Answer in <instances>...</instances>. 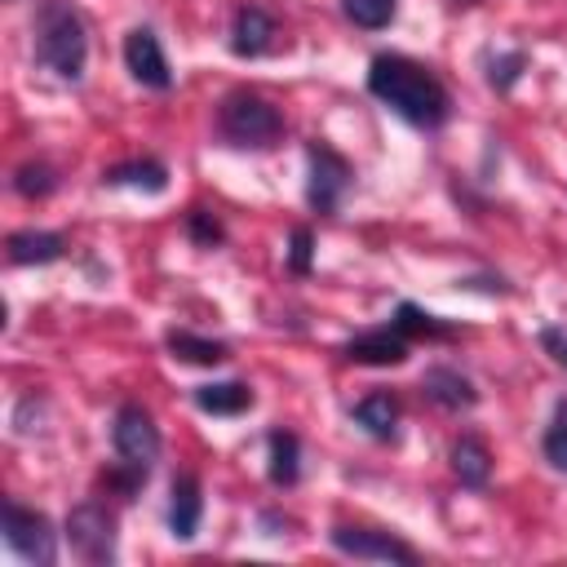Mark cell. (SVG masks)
I'll use <instances>...</instances> for the list:
<instances>
[{
  "label": "cell",
  "instance_id": "21",
  "mask_svg": "<svg viewBox=\"0 0 567 567\" xmlns=\"http://www.w3.org/2000/svg\"><path fill=\"white\" fill-rule=\"evenodd\" d=\"M394 323L416 341V337H452V328L439 319V315H430V310H421L416 301H399V310H394Z\"/></svg>",
  "mask_w": 567,
  "mask_h": 567
},
{
  "label": "cell",
  "instance_id": "4",
  "mask_svg": "<svg viewBox=\"0 0 567 567\" xmlns=\"http://www.w3.org/2000/svg\"><path fill=\"white\" fill-rule=\"evenodd\" d=\"M111 447L120 456V465H133V470H146L159 461L164 452V439H159V425L151 421V412L142 403H120L115 408V421H111Z\"/></svg>",
  "mask_w": 567,
  "mask_h": 567
},
{
  "label": "cell",
  "instance_id": "2",
  "mask_svg": "<svg viewBox=\"0 0 567 567\" xmlns=\"http://www.w3.org/2000/svg\"><path fill=\"white\" fill-rule=\"evenodd\" d=\"M35 62L49 66L58 80H80L84 62H89V35H84V18L75 13L71 0H40L35 9Z\"/></svg>",
  "mask_w": 567,
  "mask_h": 567
},
{
  "label": "cell",
  "instance_id": "22",
  "mask_svg": "<svg viewBox=\"0 0 567 567\" xmlns=\"http://www.w3.org/2000/svg\"><path fill=\"white\" fill-rule=\"evenodd\" d=\"M394 4H399V0H341V13H346L354 27H363V31H381V27H390Z\"/></svg>",
  "mask_w": 567,
  "mask_h": 567
},
{
  "label": "cell",
  "instance_id": "28",
  "mask_svg": "<svg viewBox=\"0 0 567 567\" xmlns=\"http://www.w3.org/2000/svg\"><path fill=\"white\" fill-rule=\"evenodd\" d=\"M540 346H545V354H549L558 368H567V332H563V328H545V332H540Z\"/></svg>",
  "mask_w": 567,
  "mask_h": 567
},
{
  "label": "cell",
  "instance_id": "13",
  "mask_svg": "<svg viewBox=\"0 0 567 567\" xmlns=\"http://www.w3.org/2000/svg\"><path fill=\"white\" fill-rule=\"evenodd\" d=\"M421 390L430 403H439L443 412H461V408H474L478 403V390L470 377H461L456 368H430L421 377Z\"/></svg>",
  "mask_w": 567,
  "mask_h": 567
},
{
  "label": "cell",
  "instance_id": "7",
  "mask_svg": "<svg viewBox=\"0 0 567 567\" xmlns=\"http://www.w3.org/2000/svg\"><path fill=\"white\" fill-rule=\"evenodd\" d=\"M306 164H310V177H306V199H310V208H315V213H337L341 199H346V190H350V177H354L350 159L337 155L328 142H310Z\"/></svg>",
  "mask_w": 567,
  "mask_h": 567
},
{
  "label": "cell",
  "instance_id": "5",
  "mask_svg": "<svg viewBox=\"0 0 567 567\" xmlns=\"http://www.w3.org/2000/svg\"><path fill=\"white\" fill-rule=\"evenodd\" d=\"M66 545L75 558L102 567V563H115V514L102 505V501H80L71 514H66Z\"/></svg>",
  "mask_w": 567,
  "mask_h": 567
},
{
  "label": "cell",
  "instance_id": "20",
  "mask_svg": "<svg viewBox=\"0 0 567 567\" xmlns=\"http://www.w3.org/2000/svg\"><path fill=\"white\" fill-rule=\"evenodd\" d=\"M354 421H359L372 439L390 443V439H394V425H399V403H394L390 394H368V399L354 403Z\"/></svg>",
  "mask_w": 567,
  "mask_h": 567
},
{
  "label": "cell",
  "instance_id": "27",
  "mask_svg": "<svg viewBox=\"0 0 567 567\" xmlns=\"http://www.w3.org/2000/svg\"><path fill=\"white\" fill-rule=\"evenodd\" d=\"M310 244H315V239H310V230H306V226H297V230H292V252H288V266H292L297 275H306V270H310Z\"/></svg>",
  "mask_w": 567,
  "mask_h": 567
},
{
  "label": "cell",
  "instance_id": "6",
  "mask_svg": "<svg viewBox=\"0 0 567 567\" xmlns=\"http://www.w3.org/2000/svg\"><path fill=\"white\" fill-rule=\"evenodd\" d=\"M4 545L18 558L35 563V567H49L58 558V532H53V523L40 509H27L18 501H4Z\"/></svg>",
  "mask_w": 567,
  "mask_h": 567
},
{
  "label": "cell",
  "instance_id": "18",
  "mask_svg": "<svg viewBox=\"0 0 567 567\" xmlns=\"http://www.w3.org/2000/svg\"><path fill=\"white\" fill-rule=\"evenodd\" d=\"M195 408L213 416H239L252 408V390L244 381H208L195 390Z\"/></svg>",
  "mask_w": 567,
  "mask_h": 567
},
{
  "label": "cell",
  "instance_id": "24",
  "mask_svg": "<svg viewBox=\"0 0 567 567\" xmlns=\"http://www.w3.org/2000/svg\"><path fill=\"white\" fill-rule=\"evenodd\" d=\"M53 186H58V173H53L49 164H22V168L13 173V190L27 195V199H44Z\"/></svg>",
  "mask_w": 567,
  "mask_h": 567
},
{
  "label": "cell",
  "instance_id": "23",
  "mask_svg": "<svg viewBox=\"0 0 567 567\" xmlns=\"http://www.w3.org/2000/svg\"><path fill=\"white\" fill-rule=\"evenodd\" d=\"M540 452H545V461H549L558 474H567V399L554 408V416H549V425H545V439H540Z\"/></svg>",
  "mask_w": 567,
  "mask_h": 567
},
{
  "label": "cell",
  "instance_id": "17",
  "mask_svg": "<svg viewBox=\"0 0 567 567\" xmlns=\"http://www.w3.org/2000/svg\"><path fill=\"white\" fill-rule=\"evenodd\" d=\"M106 186H133V190H146V195H159L168 186V168L159 159H124V164H111L102 173Z\"/></svg>",
  "mask_w": 567,
  "mask_h": 567
},
{
  "label": "cell",
  "instance_id": "16",
  "mask_svg": "<svg viewBox=\"0 0 567 567\" xmlns=\"http://www.w3.org/2000/svg\"><path fill=\"white\" fill-rule=\"evenodd\" d=\"M164 346L173 350V359H182V363H199V368H217V363L230 359L226 341L199 337V332H190V328H173V332L164 337Z\"/></svg>",
  "mask_w": 567,
  "mask_h": 567
},
{
  "label": "cell",
  "instance_id": "8",
  "mask_svg": "<svg viewBox=\"0 0 567 567\" xmlns=\"http://www.w3.org/2000/svg\"><path fill=\"white\" fill-rule=\"evenodd\" d=\"M332 549L350 554V558H368V563H403L412 567L416 563V549L390 532H377V527H332L328 532Z\"/></svg>",
  "mask_w": 567,
  "mask_h": 567
},
{
  "label": "cell",
  "instance_id": "1",
  "mask_svg": "<svg viewBox=\"0 0 567 567\" xmlns=\"http://www.w3.org/2000/svg\"><path fill=\"white\" fill-rule=\"evenodd\" d=\"M368 93L416 128H439L452 111L447 89L403 53H377L368 66Z\"/></svg>",
  "mask_w": 567,
  "mask_h": 567
},
{
  "label": "cell",
  "instance_id": "10",
  "mask_svg": "<svg viewBox=\"0 0 567 567\" xmlns=\"http://www.w3.org/2000/svg\"><path fill=\"white\" fill-rule=\"evenodd\" d=\"M124 66L137 84L146 89H168L173 84V71H168V58L159 49V35L151 27H133L124 35Z\"/></svg>",
  "mask_w": 567,
  "mask_h": 567
},
{
  "label": "cell",
  "instance_id": "26",
  "mask_svg": "<svg viewBox=\"0 0 567 567\" xmlns=\"http://www.w3.org/2000/svg\"><path fill=\"white\" fill-rule=\"evenodd\" d=\"M186 230H190V239L195 244H204V248H213V244H221V221L213 217V213H204V208H190V217H186Z\"/></svg>",
  "mask_w": 567,
  "mask_h": 567
},
{
  "label": "cell",
  "instance_id": "9",
  "mask_svg": "<svg viewBox=\"0 0 567 567\" xmlns=\"http://www.w3.org/2000/svg\"><path fill=\"white\" fill-rule=\"evenodd\" d=\"M408 350H412V337L390 319V323H381V328H368V332H359V337H350L346 341V359L350 363H368V368H394V363H403L408 359Z\"/></svg>",
  "mask_w": 567,
  "mask_h": 567
},
{
  "label": "cell",
  "instance_id": "19",
  "mask_svg": "<svg viewBox=\"0 0 567 567\" xmlns=\"http://www.w3.org/2000/svg\"><path fill=\"white\" fill-rule=\"evenodd\" d=\"M266 474H270L275 487H292L301 478V443H297V434L270 430V470Z\"/></svg>",
  "mask_w": 567,
  "mask_h": 567
},
{
  "label": "cell",
  "instance_id": "3",
  "mask_svg": "<svg viewBox=\"0 0 567 567\" xmlns=\"http://www.w3.org/2000/svg\"><path fill=\"white\" fill-rule=\"evenodd\" d=\"M217 133L230 142V146H244V151H266L284 137V115L261 97V93H248V89H235L221 97L217 106Z\"/></svg>",
  "mask_w": 567,
  "mask_h": 567
},
{
  "label": "cell",
  "instance_id": "12",
  "mask_svg": "<svg viewBox=\"0 0 567 567\" xmlns=\"http://www.w3.org/2000/svg\"><path fill=\"white\" fill-rule=\"evenodd\" d=\"M199 514H204L199 478L195 474H177L173 478V492H168V532L177 540H190L199 532Z\"/></svg>",
  "mask_w": 567,
  "mask_h": 567
},
{
  "label": "cell",
  "instance_id": "14",
  "mask_svg": "<svg viewBox=\"0 0 567 567\" xmlns=\"http://www.w3.org/2000/svg\"><path fill=\"white\" fill-rule=\"evenodd\" d=\"M4 252H9L13 266H49L66 252V239L58 230H13Z\"/></svg>",
  "mask_w": 567,
  "mask_h": 567
},
{
  "label": "cell",
  "instance_id": "25",
  "mask_svg": "<svg viewBox=\"0 0 567 567\" xmlns=\"http://www.w3.org/2000/svg\"><path fill=\"white\" fill-rule=\"evenodd\" d=\"M523 66H527V53H501V58H492L487 62V80H492V89H509L518 75H523Z\"/></svg>",
  "mask_w": 567,
  "mask_h": 567
},
{
  "label": "cell",
  "instance_id": "15",
  "mask_svg": "<svg viewBox=\"0 0 567 567\" xmlns=\"http://www.w3.org/2000/svg\"><path fill=\"white\" fill-rule=\"evenodd\" d=\"M452 470H456L461 487H474V492L487 487V478H492V452H487V443L474 439V434H461L452 443Z\"/></svg>",
  "mask_w": 567,
  "mask_h": 567
},
{
  "label": "cell",
  "instance_id": "11",
  "mask_svg": "<svg viewBox=\"0 0 567 567\" xmlns=\"http://www.w3.org/2000/svg\"><path fill=\"white\" fill-rule=\"evenodd\" d=\"M275 35H279V27H275V18H270L261 4H239V9H235L230 49H235L239 58H261V53L275 44Z\"/></svg>",
  "mask_w": 567,
  "mask_h": 567
}]
</instances>
